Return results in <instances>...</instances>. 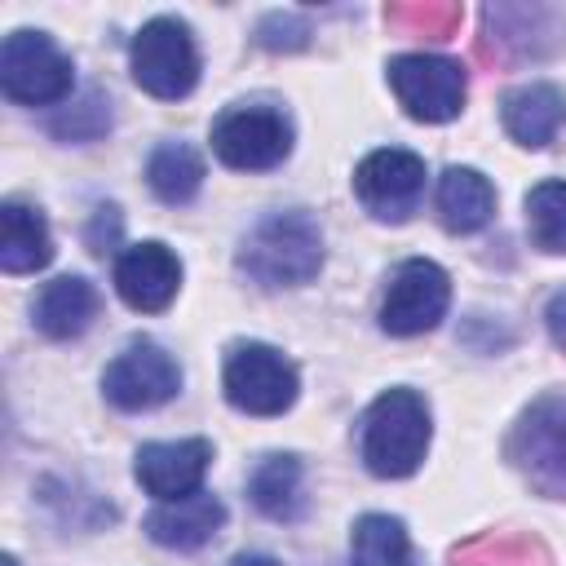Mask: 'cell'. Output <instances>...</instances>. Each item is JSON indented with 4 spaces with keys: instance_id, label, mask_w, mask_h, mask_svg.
<instances>
[{
    "instance_id": "1",
    "label": "cell",
    "mask_w": 566,
    "mask_h": 566,
    "mask_svg": "<svg viewBox=\"0 0 566 566\" xmlns=\"http://www.w3.org/2000/svg\"><path fill=\"white\" fill-rule=\"evenodd\" d=\"M323 265V234L310 212L287 208L252 226L239 248V270L261 287H301Z\"/></svg>"
},
{
    "instance_id": "2",
    "label": "cell",
    "mask_w": 566,
    "mask_h": 566,
    "mask_svg": "<svg viewBox=\"0 0 566 566\" xmlns=\"http://www.w3.org/2000/svg\"><path fill=\"white\" fill-rule=\"evenodd\" d=\"M429 402L398 385L385 389L363 416V464L376 478H411L429 451Z\"/></svg>"
},
{
    "instance_id": "3",
    "label": "cell",
    "mask_w": 566,
    "mask_h": 566,
    "mask_svg": "<svg viewBox=\"0 0 566 566\" xmlns=\"http://www.w3.org/2000/svg\"><path fill=\"white\" fill-rule=\"evenodd\" d=\"M212 150L226 168L239 172H265L292 155V119L283 106L270 102H239L217 115L212 124Z\"/></svg>"
},
{
    "instance_id": "4",
    "label": "cell",
    "mask_w": 566,
    "mask_h": 566,
    "mask_svg": "<svg viewBox=\"0 0 566 566\" xmlns=\"http://www.w3.org/2000/svg\"><path fill=\"white\" fill-rule=\"evenodd\" d=\"M128 66L137 88H146L150 97L177 102L199 84V49L195 35L181 18H150L128 49Z\"/></svg>"
},
{
    "instance_id": "5",
    "label": "cell",
    "mask_w": 566,
    "mask_h": 566,
    "mask_svg": "<svg viewBox=\"0 0 566 566\" xmlns=\"http://www.w3.org/2000/svg\"><path fill=\"white\" fill-rule=\"evenodd\" d=\"M389 88L398 97V106L420 119V124H447L464 111V66L442 57V53H402L389 66Z\"/></svg>"
},
{
    "instance_id": "6",
    "label": "cell",
    "mask_w": 566,
    "mask_h": 566,
    "mask_svg": "<svg viewBox=\"0 0 566 566\" xmlns=\"http://www.w3.org/2000/svg\"><path fill=\"white\" fill-rule=\"evenodd\" d=\"M221 385H226L230 407H239L248 416H283L296 402L301 376H296L292 358H283L274 345L243 340L230 349Z\"/></svg>"
},
{
    "instance_id": "7",
    "label": "cell",
    "mask_w": 566,
    "mask_h": 566,
    "mask_svg": "<svg viewBox=\"0 0 566 566\" xmlns=\"http://www.w3.org/2000/svg\"><path fill=\"white\" fill-rule=\"evenodd\" d=\"M0 88L22 106H53L71 93V57L44 31H9L0 44Z\"/></svg>"
},
{
    "instance_id": "8",
    "label": "cell",
    "mask_w": 566,
    "mask_h": 566,
    "mask_svg": "<svg viewBox=\"0 0 566 566\" xmlns=\"http://www.w3.org/2000/svg\"><path fill=\"white\" fill-rule=\"evenodd\" d=\"M509 455L539 491L566 495V394H544L522 411Z\"/></svg>"
},
{
    "instance_id": "9",
    "label": "cell",
    "mask_w": 566,
    "mask_h": 566,
    "mask_svg": "<svg viewBox=\"0 0 566 566\" xmlns=\"http://www.w3.org/2000/svg\"><path fill=\"white\" fill-rule=\"evenodd\" d=\"M451 305V279L438 261H424V256H411L394 270L389 287H385V301H380V327L389 336H420L429 327L442 323Z\"/></svg>"
},
{
    "instance_id": "10",
    "label": "cell",
    "mask_w": 566,
    "mask_h": 566,
    "mask_svg": "<svg viewBox=\"0 0 566 566\" xmlns=\"http://www.w3.org/2000/svg\"><path fill=\"white\" fill-rule=\"evenodd\" d=\"M102 389L119 411H150L168 402L181 389V367L177 358L155 345V340H133L115 363L102 371Z\"/></svg>"
},
{
    "instance_id": "11",
    "label": "cell",
    "mask_w": 566,
    "mask_h": 566,
    "mask_svg": "<svg viewBox=\"0 0 566 566\" xmlns=\"http://www.w3.org/2000/svg\"><path fill=\"white\" fill-rule=\"evenodd\" d=\"M354 190L363 199V208L380 221H407L424 195V159L398 146L371 150L358 168H354Z\"/></svg>"
},
{
    "instance_id": "12",
    "label": "cell",
    "mask_w": 566,
    "mask_h": 566,
    "mask_svg": "<svg viewBox=\"0 0 566 566\" xmlns=\"http://www.w3.org/2000/svg\"><path fill=\"white\" fill-rule=\"evenodd\" d=\"M208 464H212V442L208 438H177V442L137 447L133 473H137L146 495H155L159 504H172V500L199 495Z\"/></svg>"
},
{
    "instance_id": "13",
    "label": "cell",
    "mask_w": 566,
    "mask_h": 566,
    "mask_svg": "<svg viewBox=\"0 0 566 566\" xmlns=\"http://www.w3.org/2000/svg\"><path fill=\"white\" fill-rule=\"evenodd\" d=\"M181 287V261L164 243H133L115 261V292L142 314H159Z\"/></svg>"
},
{
    "instance_id": "14",
    "label": "cell",
    "mask_w": 566,
    "mask_h": 566,
    "mask_svg": "<svg viewBox=\"0 0 566 566\" xmlns=\"http://www.w3.org/2000/svg\"><path fill=\"white\" fill-rule=\"evenodd\" d=\"M226 522V504L217 495H190V500H172V504H155L146 513V535L164 548L190 553L199 544H208Z\"/></svg>"
},
{
    "instance_id": "15",
    "label": "cell",
    "mask_w": 566,
    "mask_h": 566,
    "mask_svg": "<svg viewBox=\"0 0 566 566\" xmlns=\"http://www.w3.org/2000/svg\"><path fill=\"white\" fill-rule=\"evenodd\" d=\"M504 128H509V137L517 142V146H526V150H539V146H548L553 137H557V128L566 124V93L557 88V84H544V80H535V84H522V88H513L509 97H504Z\"/></svg>"
},
{
    "instance_id": "16",
    "label": "cell",
    "mask_w": 566,
    "mask_h": 566,
    "mask_svg": "<svg viewBox=\"0 0 566 566\" xmlns=\"http://www.w3.org/2000/svg\"><path fill=\"white\" fill-rule=\"evenodd\" d=\"M31 314H35V327H40L49 340H71V336H80V332L93 323V314H97V292H93V283L80 279V274H62V279H53V283L40 287Z\"/></svg>"
},
{
    "instance_id": "17",
    "label": "cell",
    "mask_w": 566,
    "mask_h": 566,
    "mask_svg": "<svg viewBox=\"0 0 566 566\" xmlns=\"http://www.w3.org/2000/svg\"><path fill=\"white\" fill-rule=\"evenodd\" d=\"M495 212V190L491 181L478 172V168H464V164H451L442 177H438V217L451 234H473L491 221Z\"/></svg>"
},
{
    "instance_id": "18",
    "label": "cell",
    "mask_w": 566,
    "mask_h": 566,
    "mask_svg": "<svg viewBox=\"0 0 566 566\" xmlns=\"http://www.w3.org/2000/svg\"><path fill=\"white\" fill-rule=\"evenodd\" d=\"M49 261H53V239H49L40 208L9 199L0 208V270L4 274H31Z\"/></svg>"
},
{
    "instance_id": "19",
    "label": "cell",
    "mask_w": 566,
    "mask_h": 566,
    "mask_svg": "<svg viewBox=\"0 0 566 566\" xmlns=\"http://www.w3.org/2000/svg\"><path fill=\"white\" fill-rule=\"evenodd\" d=\"M248 495L265 517L292 522L301 513V460L296 455H265L248 478Z\"/></svg>"
},
{
    "instance_id": "20",
    "label": "cell",
    "mask_w": 566,
    "mask_h": 566,
    "mask_svg": "<svg viewBox=\"0 0 566 566\" xmlns=\"http://www.w3.org/2000/svg\"><path fill=\"white\" fill-rule=\"evenodd\" d=\"M146 181L164 203H190L203 186V159L186 142H164L146 164Z\"/></svg>"
},
{
    "instance_id": "21",
    "label": "cell",
    "mask_w": 566,
    "mask_h": 566,
    "mask_svg": "<svg viewBox=\"0 0 566 566\" xmlns=\"http://www.w3.org/2000/svg\"><path fill=\"white\" fill-rule=\"evenodd\" d=\"M354 566H407L411 539L407 526L389 513H367L354 522V539H349Z\"/></svg>"
},
{
    "instance_id": "22",
    "label": "cell",
    "mask_w": 566,
    "mask_h": 566,
    "mask_svg": "<svg viewBox=\"0 0 566 566\" xmlns=\"http://www.w3.org/2000/svg\"><path fill=\"white\" fill-rule=\"evenodd\" d=\"M526 230L539 252H566V181H539L526 195Z\"/></svg>"
},
{
    "instance_id": "23",
    "label": "cell",
    "mask_w": 566,
    "mask_h": 566,
    "mask_svg": "<svg viewBox=\"0 0 566 566\" xmlns=\"http://www.w3.org/2000/svg\"><path fill=\"white\" fill-rule=\"evenodd\" d=\"M544 323H548L553 345H562V349H566V287H562V292H553V301H548V310H544Z\"/></svg>"
},
{
    "instance_id": "24",
    "label": "cell",
    "mask_w": 566,
    "mask_h": 566,
    "mask_svg": "<svg viewBox=\"0 0 566 566\" xmlns=\"http://www.w3.org/2000/svg\"><path fill=\"white\" fill-rule=\"evenodd\" d=\"M230 566H283V562H274L270 553H239Z\"/></svg>"
},
{
    "instance_id": "25",
    "label": "cell",
    "mask_w": 566,
    "mask_h": 566,
    "mask_svg": "<svg viewBox=\"0 0 566 566\" xmlns=\"http://www.w3.org/2000/svg\"><path fill=\"white\" fill-rule=\"evenodd\" d=\"M4 566H18V562H13V557H4Z\"/></svg>"
}]
</instances>
